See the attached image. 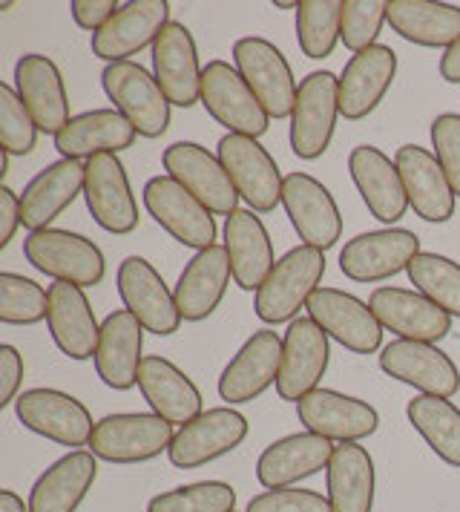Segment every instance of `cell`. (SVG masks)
<instances>
[{"label": "cell", "instance_id": "40", "mask_svg": "<svg viewBox=\"0 0 460 512\" xmlns=\"http://www.w3.org/2000/svg\"><path fill=\"white\" fill-rule=\"evenodd\" d=\"M409 423L443 464L460 469V409L446 397L417 395L406 406Z\"/></svg>", "mask_w": 460, "mask_h": 512}, {"label": "cell", "instance_id": "1", "mask_svg": "<svg viewBox=\"0 0 460 512\" xmlns=\"http://www.w3.org/2000/svg\"><path fill=\"white\" fill-rule=\"evenodd\" d=\"M325 277V251L311 245H297L285 256H279L274 271L262 288L256 291V317L268 326L294 323L299 308H308V300L322 288Z\"/></svg>", "mask_w": 460, "mask_h": 512}, {"label": "cell", "instance_id": "12", "mask_svg": "<svg viewBox=\"0 0 460 512\" xmlns=\"http://www.w3.org/2000/svg\"><path fill=\"white\" fill-rule=\"evenodd\" d=\"M423 254L420 236L406 228L368 231L345 242L340 251V271L354 282H383L409 271L412 259Z\"/></svg>", "mask_w": 460, "mask_h": 512}, {"label": "cell", "instance_id": "8", "mask_svg": "<svg viewBox=\"0 0 460 512\" xmlns=\"http://www.w3.org/2000/svg\"><path fill=\"white\" fill-rule=\"evenodd\" d=\"M202 104L228 133L259 139L268 133L271 116L253 95L248 81L228 61H210L202 72Z\"/></svg>", "mask_w": 460, "mask_h": 512}, {"label": "cell", "instance_id": "50", "mask_svg": "<svg viewBox=\"0 0 460 512\" xmlns=\"http://www.w3.org/2000/svg\"><path fill=\"white\" fill-rule=\"evenodd\" d=\"M69 9H72V21L95 35L113 21L121 6L115 0H72Z\"/></svg>", "mask_w": 460, "mask_h": 512}, {"label": "cell", "instance_id": "54", "mask_svg": "<svg viewBox=\"0 0 460 512\" xmlns=\"http://www.w3.org/2000/svg\"><path fill=\"white\" fill-rule=\"evenodd\" d=\"M274 9H299V3H291V0H274Z\"/></svg>", "mask_w": 460, "mask_h": 512}, {"label": "cell", "instance_id": "9", "mask_svg": "<svg viewBox=\"0 0 460 512\" xmlns=\"http://www.w3.org/2000/svg\"><path fill=\"white\" fill-rule=\"evenodd\" d=\"M161 164L170 179H176L184 190H190L213 216H225L239 210V193L230 182L225 164L207 147L196 141H176L164 150Z\"/></svg>", "mask_w": 460, "mask_h": 512}, {"label": "cell", "instance_id": "29", "mask_svg": "<svg viewBox=\"0 0 460 512\" xmlns=\"http://www.w3.org/2000/svg\"><path fill=\"white\" fill-rule=\"evenodd\" d=\"M348 173L374 219H380L383 225H394L406 216L409 196L400 179V170L380 147L371 144L354 147L348 156Z\"/></svg>", "mask_w": 460, "mask_h": 512}, {"label": "cell", "instance_id": "43", "mask_svg": "<svg viewBox=\"0 0 460 512\" xmlns=\"http://www.w3.org/2000/svg\"><path fill=\"white\" fill-rule=\"evenodd\" d=\"M49 317V291L21 274H0V323L38 326Z\"/></svg>", "mask_w": 460, "mask_h": 512}, {"label": "cell", "instance_id": "19", "mask_svg": "<svg viewBox=\"0 0 460 512\" xmlns=\"http://www.w3.org/2000/svg\"><path fill=\"white\" fill-rule=\"evenodd\" d=\"M282 346L285 351H282L276 392L288 403H299L302 397L320 389L322 374L331 360L328 334L311 317H297L285 331Z\"/></svg>", "mask_w": 460, "mask_h": 512}, {"label": "cell", "instance_id": "44", "mask_svg": "<svg viewBox=\"0 0 460 512\" xmlns=\"http://www.w3.org/2000/svg\"><path fill=\"white\" fill-rule=\"evenodd\" d=\"M147 512H236V489L225 481H199L159 492Z\"/></svg>", "mask_w": 460, "mask_h": 512}, {"label": "cell", "instance_id": "39", "mask_svg": "<svg viewBox=\"0 0 460 512\" xmlns=\"http://www.w3.org/2000/svg\"><path fill=\"white\" fill-rule=\"evenodd\" d=\"M328 501L334 512L374 510V458L360 443H340L325 469Z\"/></svg>", "mask_w": 460, "mask_h": 512}, {"label": "cell", "instance_id": "24", "mask_svg": "<svg viewBox=\"0 0 460 512\" xmlns=\"http://www.w3.org/2000/svg\"><path fill=\"white\" fill-rule=\"evenodd\" d=\"M202 64L199 49L184 24L170 21L153 44V75L176 107H193L202 101Z\"/></svg>", "mask_w": 460, "mask_h": 512}, {"label": "cell", "instance_id": "42", "mask_svg": "<svg viewBox=\"0 0 460 512\" xmlns=\"http://www.w3.org/2000/svg\"><path fill=\"white\" fill-rule=\"evenodd\" d=\"M406 274L426 300L440 305L446 314L460 317V265L455 259L423 251L414 256Z\"/></svg>", "mask_w": 460, "mask_h": 512}, {"label": "cell", "instance_id": "45", "mask_svg": "<svg viewBox=\"0 0 460 512\" xmlns=\"http://www.w3.org/2000/svg\"><path fill=\"white\" fill-rule=\"evenodd\" d=\"M389 21V3L386 0H343V26L340 41L354 55L368 47H377V35Z\"/></svg>", "mask_w": 460, "mask_h": 512}, {"label": "cell", "instance_id": "37", "mask_svg": "<svg viewBox=\"0 0 460 512\" xmlns=\"http://www.w3.org/2000/svg\"><path fill=\"white\" fill-rule=\"evenodd\" d=\"M98 478V458L72 449L46 469L29 492V512H75Z\"/></svg>", "mask_w": 460, "mask_h": 512}, {"label": "cell", "instance_id": "52", "mask_svg": "<svg viewBox=\"0 0 460 512\" xmlns=\"http://www.w3.org/2000/svg\"><path fill=\"white\" fill-rule=\"evenodd\" d=\"M440 78L449 84H460V41H455L452 47L443 52L440 58Z\"/></svg>", "mask_w": 460, "mask_h": 512}, {"label": "cell", "instance_id": "11", "mask_svg": "<svg viewBox=\"0 0 460 512\" xmlns=\"http://www.w3.org/2000/svg\"><path fill=\"white\" fill-rule=\"evenodd\" d=\"M15 415L29 432L61 446H90L95 432L90 409L61 389H26L15 400Z\"/></svg>", "mask_w": 460, "mask_h": 512}, {"label": "cell", "instance_id": "13", "mask_svg": "<svg viewBox=\"0 0 460 512\" xmlns=\"http://www.w3.org/2000/svg\"><path fill=\"white\" fill-rule=\"evenodd\" d=\"M282 208L288 213L302 245L328 251L343 236V213L337 199L320 179L308 173H288L282 185Z\"/></svg>", "mask_w": 460, "mask_h": 512}, {"label": "cell", "instance_id": "38", "mask_svg": "<svg viewBox=\"0 0 460 512\" xmlns=\"http://www.w3.org/2000/svg\"><path fill=\"white\" fill-rule=\"evenodd\" d=\"M389 24L409 44L449 49L460 41V6L437 0H391Z\"/></svg>", "mask_w": 460, "mask_h": 512}, {"label": "cell", "instance_id": "41", "mask_svg": "<svg viewBox=\"0 0 460 512\" xmlns=\"http://www.w3.org/2000/svg\"><path fill=\"white\" fill-rule=\"evenodd\" d=\"M343 26V0H299L297 9V41L299 49L311 58H328Z\"/></svg>", "mask_w": 460, "mask_h": 512}, {"label": "cell", "instance_id": "28", "mask_svg": "<svg viewBox=\"0 0 460 512\" xmlns=\"http://www.w3.org/2000/svg\"><path fill=\"white\" fill-rule=\"evenodd\" d=\"M87 164L75 159H58L23 187L21 193V225L29 233L46 231L64 210L84 193Z\"/></svg>", "mask_w": 460, "mask_h": 512}, {"label": "cell", "instance_id": "49", "mask_svg": "<svg viewBox=\"0 0 460 512\" xmlns=\"http://www.w3.org/2000/svg\"><path fill=\"white\" fill-rule=\"evenodd\" d=\"M23 383V357L21 351L9 343L0 346V406H9L18 400Z\"/></svg>", "mask_w": 460, "mask_h": 512}, {"label": "cell", "instance_id": "20", "mask_svg": "<svg viewBox=\"0 0 460 512\" xmlns=\"http://www.w3.org/2000/svg\"><path fill=\"white\" fill-rule=\"evenodd\" d=\"M368 305L380 326L397 334V340H414V343H440L452 331V314H446L440 305L426 300L420 291L383 285L377 288Z\"/></svg>", "mask_w": 460, "mask_h": 512}, {"label": "cell", "instance_id": "4", "mask_svg": "<svg viewBox=\"0 0 460 512\" xmlns=\"http://www.w3.org/2000/svg\"><path fill=\"white\" fill-rule=\"evenodd\" d=\"M101 87L115 110L136 127L138 136L159 139L170 127V101L159 87L156 75L136 61L107 64L101 72Z\"/></svg>", "mask_w": 460, "mask_h": 512}, {"label": "cell", "instance_id": "51", "mask_svg": "<svg viewBox=\"0 0 460 512\" xmlns=\"http://www.w3.org/2000/svg\"><path fill=\"white\" fill-rule=\"evenodd\" d=\"M21 228V196L12 187H0V248H6Z\"/></svg>", "mask_w": 460, "mask_h": 512}, {"label": "cell", "instance_id": "25", "mask_svg": "<svg viewBox=\"0 0 460 512\" xmlns=\"http://www.w3.org/2000/svg\"><path fill=\"white\" fill-rule=\"evenodd\" d=\"M15 90L35 118L38 130L58 136L69 124V95L64 75L52 58L41 52H29L15 64Z\"/></svg>", "mask_w": 460, "mask_h": 512}, {"label": "cell", "instance_id": "27", "mask_svg": "<svg viewBox=\"0 0 460 512\" xmlns=\"http://www.w3.org/2000/svg\"><path fill=\"white\" fill-rule=\"evenodd\" d=\"M394 75H397V55L386 44L351 55L340 75V116L345 121L371 116L391 90Z\"/></svg>", "mask_w": 460, "mask_h": 512}, {"label": "cell", "instance_id": "3", "mask_svg": "<svg viewBox=\"0 0 460 512\" xmlns=\"http://www.w3.org/2000/svg\"><path fill=\"white\" fill-rule=\"evenodd\" d=\"M173 438V423L156 412H121L95 423L90 452L110 464H144L159 458L161 452H170Z\"/></svg>", "mask_w": 460, "mask_h": 512}, {"label": "cell", "instance_id": "34", "mask_svg": "<svg viewBox=\"0 0 460 512\" xmlns=\"http://www.w3.org/2000/svg\"><path fill=\"white\" fill-rule=\"evenodd\" d=\"M136 127L121 116L118 110H90L69 118V124L55 136V150L61 159H95V156H118L136 144Z\"/></svg>", "mask_w": 460, "mask_h": 512}, {"label": "cell", "instance_id": "10", "mask_svg": "<svg viewBox=\"0 0 460 512\" xmlns=\"http://www.w3.org/2000/svg\"><path fill=\"white\" fill-rule=\"evenodd\" d=\"M144 208L156 219V225L170 233L176 242L193 251H205L216 245V219L213 213L176 179L153 176L144 185Z\"/></svg>", "mask_w": 460, "mask_h": 512}, {"label": "cell", "instance_id": "32", "mask_svg": "<svg viewBox=\"0 0 460 512\" xmlns=\"http://www.w3.org/2000/svg\"><path fill=\"white\" fill-rule=\"evenodd\" d=\"M230 280H233V268H230L225 245L216 242L213 248L196 251V256L184 265L182 277L173 288V297H176L184 323L207 320L225 300Z\"/></svg>", "mask_w": 460, "mask_h": 512}, {"label": "cell", "instance_id": "30", "mask_svg": "<svg viewBox=\"0 0 460 512\" xmlns=\"http://www.w3.org/2000/svg\"><path fill=\"white\" fill-rule=\"evenodd\" d=\"M49 334L61 354L69 360H95L101 326L95 320L90 297L84 288L69 282H52L49 285V317H46Z\"/></svg>", "mask_w": 460, "mask_h": 512}, {"label": "cell", "instance_id": "53", "mask_svg": "<svg viewBox=\"0 0 460 512\" xmlns=\"http://www.w3.org/2000/svg\"><path fill=\"white\" fill-rule=\"evenodd\" d=\"M0 512H29V504H23V498L12 489L0 492Z\"/></svg>", "mask_w": 460, "mask_h": 512}, {"label": "cell", "instance_id": "47", "mask_svg": "<svg viewBox=\"0 0 460 512\" xmlns=\"http://www.w3.org/2000/svg\"><path fill=\"white\" fill-rule=\"evenodd\" d=\"M245 512H334L328 495H322L317 489H268L262 495H256L248 501Z\"/></svg>", "mask_w": 460, "mask_h": 512}, {"label": "cell", "instance_id": "6", "mask_svg": "<svg viewBox=\"0 0 460 512\" xmlns=\"http://www.w3.org/2000/svg\"><path fill=\"white\" fill-rule=\"evenodd\" d=\"M233 67L248 81L253 95L271 118H291L297 104V81L282 49L265 38H239L233 44Z\"/></svg>", "mask_w": 460, "mask_h": 512}, {"label": "cell", "instance_id": "17", "mask_svg": "<svg viewBox=\"0 0 460 512\" xmlns=\"http://www.w3.org/2000/svg\"><path fill=\"white\" fill-rule=\"evenodd\" d=\"M248 438V418L230 406L207 409L176 432L170 443V464L176 469H199L225 458Z\"/></svg>", "mask_w": 460, "mask_h": 512}, {"label": "cell", "instance_id": "5", "mask_svg": "<svg viewBox=\"0 0 460 512\" xmlns=\"http://www.w3.org/2000/svg\"><path fill=\"white\" fill-rule=\"evenodd\" d=\"M337 118H340V78L328 70L305 75L291 113V150L305 162L320 159L334 139Z\"/></svg>", "mask_w": 460, "mask_h": 512}, {"label": "cell", "instance_id": "35", "mask_svg": "<svg viewBox=\"0 0 460 512\" xmlns=\"http://www.w3.org/2000/svg\"><path fill=\"white\" fill-rule=\"evenodd\" d=\"M138 389L150 409L167 423L187 426L202 415V392L187 374L167 357L147 354L138 372Z\"/></svg>", "mask_w": 460, "mask_h": 512}, {"label": "cell", "instance_id": "15", "mask_svg": "<svg viewBox=\"0 0 460 512\" xmlns=\"http://www.w3.org/2000/svg\"><path fill=\"white\" fill-rule=\"evenodd\" d=\"M308 317L328 334V340H337L354 354H374L383 346L386 328L374 317L371 305L348 291L317 288V294L308 300Z\"/></svg>", "mask_w": 460, "mask_h": 512}, {"label": "cell", "instance_id": "18", "mask_svg": "<svg viewBox=\"0 0 460 512\" xmlns=\"http://www.w3.org/2000/svg\"><path fill=\"white\" fill-rule=\"evenodd\" d=\"M380 369L417 389L420 395L452 397L460 392V372L455 360L435 343H414V340H394L380 351Z\"/></svg>", "mask_w": 460, "mask_h": 512}, {"label": "cell", "instance_id": "36", "mask_svg": "<svg viewBox=\"0 0 460 512\" xmlns=\"http://www.w3.org/2000/svg\"><path fill=\"white\" fill-rule=\"evenodd\" d=\"M225 251L230 256L233 282L242 291H259L274 271L276 256L271 233L253 210L239 208L225 219Z\"/></svg>", "mask_w": 460, "mask_h": 512}, {"label": "cell", "instance_id": "22", "mask_svg": "<svg viewBox=\"0 0 460 512\" xmlns=\"http://www.w3.org/2000/svg\"><path fill=\"white\" fill-rule=\"evenodd\" d=\"M84 199L92 219L115 236H127L138 228V202L130 176L118 156H95L87 162Z\"/></svg>", "mask_w": 460, "mask_h": 512}, {"label": "cell", "instance_id": "21", "mask_svg": "<svg viewBox=\"0 0 460 512\" xmlns=\"http://www.w3.org/2000/svg\"><path fill=\"white\" fill-rule=\"evenodd\" d=\"M170 24V3L167 0H133L124 3L110 24L92 35V55L121 64L138 55L141 49H153L159 35Z\"/></svg>", "mask_w": 460, "mask_h": 512}, {"label": "cell", "instance_id": "33", "mask_svg": "<svg viewBox=\"0 0 460 512\" xmlns=\"http://www.w3.org/2000/svg\"><path fill=\"white\" fill-rule=\"evenodd\" d=\"M144 326L127 308L107 314L101 323V340L95 351V372L104 386L115 392H127L138 386V372L144 363Z\"/></svg>", "mask_w": 460, "mask_h": 512}, {"label": "cell", "instance_id": "16", "mask_svg": "<svg viewBox=\"0 0 460 512\" xmlns=\"http://www.w3.org/2000/svg\"><path fill=\"white\" fill-rule=\"evenodd\" d=\"M297 418L305 432L334 443H360L380 429V412L360 397L334 389H317L297 403Z\"/></svg>", "mask_w": 460, "mask_h": 512}, {"label": "cell", "instance_id": "7", "mask_svg": "<svg viewBox=\"0 0 460 512\" xmlns=\"http://www.w3.org/2000/svg\"><path fill=\"white\" fill-rule=\"evenodd\" d=\"M219 162L225 164L239 199L253 213H271L282 202L285 176L279 173L274 156L251 136L225 133L219 139Z\"/></svg>", "mask_w": 460, "mask_h": 512}, {"label": "cell", "instance_id": "23", "mask_svg": "<svg viewBox=\"0 0 460 512\" xmlns=\"http://www.w3.org/2000/svg\"><path fill=\"white\" fill-rule=\"evenodd\" d=\"M282 351L285 346L282 337H276V331L268 328L253 331L219 377V397L233 406V403H251L265 395L279 380Z\"/></svg>", "mask_w": 460, "mask_h": 512}, {"label": "cell", "instance_id": "48", "mask_svg": "<svg viewBox=\"0 0 460 512\" xmlns=\"http://www.w3.org/2000/svg\"><path fill=\"white\" fill-rule=\"evenodd\" d=\"M432 147L449 185L460 196V116L458 113H443L432 121Z\"/></svg>", "mask_w": 460, "mask_h": 512}, {"label": "cell", "instance_id": "46", "mask_svg": "<svg viewBox=\"0 0 460 512\" xmlns=\"http://www.w3.org/2000/svg\"><path fill=\"white\" fill-rule=\"evenodd\" d=\"M38 124L29 116L26 104L15 87L0 84V144L9 156H26L35 150L38 141Z\"/></svg>", "mask_w": 460, "mask_h": 512}, {"label": "cell", "instance_id": "2", "mask_svg": "<svg viewBox=\"0 0 460 512\" xmlns=\"http://www.w3.org/2000/svg\"><path fill=\"white\" fill-rule=\"evenodd\" d=\"M23 256L26 262L55 282H69L78 288L98 285L107 274L104 251L81 233L46 228V231L29 233L23 239Z\"/></svg>", "mask_w": 460, "mask_h": 512}, {"label": "cell", "instance_id": "31", "mask_svg": "<svg viewBox=\"0 0 460 512\" xmlns=\"http://www.w3.org/2000/svg\"><path fill=\"white\" fill-rule=\"evenodd\" d=\"M334 441L314 432H297L274 441L256 461V481L265 489H288L302 478L328 469L334 458Z\"/></svg>", "mask_w": 460, "mask_h": 512}, {"label": "cell", "instance_id": "14", "mask_svg": "<svg viewBox=\"0 0 460 512\" xmlns=\"http://www.w3.org/2000/svg\"><path fill=\"white\" fill-rule=\"evenodd\" d=\"M118 297L124 308L144 326L159 337L176 334L182 326V314L173 291L159 271L144 256H127L118 265Z\"/></svg>", "mask_w": 460, "mask_h": 512}, {"label": "cell", "instance_id": "26", "mask_svg": "<svg viewBox=\"0 0 460 512\" xmlns=\"http://www.w3.org/2000/svg\"><path fill=\"white\" fill-rule=\"evenodd\" d=\"M394 164H397L403 187H406L409 208L423 222L443 225L455 216L458 196L449 185L435 153H429L426 147H417V144H403L394 156Z\"/></svg>", "mask_w": 460, "mask_h": 512}]
</instances>
